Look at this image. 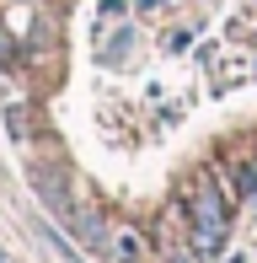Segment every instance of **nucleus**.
Returning <instances> with one entry per match:
<instances>
[{
  "instance_id": "obj_1",
  "label": "nucleus",
  "mask_w": 257,
  "mask_h": 263,
  "mask_svg": "<svg viewBox=\"0 0 257 263\" xmlns=\"http://www.w3.org/2000/svg\"><path fill=\"white\" fill-rule=\"evenodd\" d=\"M188 210H193V226H198V247H204V253H220V242H225V199H220L215 177H198L193 183Z\"/></svg>"
},
{
  "instance_id": "obj_2",
  "label": "nucleus",
  "mask_w": 257,
  "mask_h": 263,
  "mask_svg": "<svg viewBox=\"0 0 257 263\" xmlns=\"http://www.w3.org/2000/svg\"><path fill=\"white\" fill-rule=\"evenodd\" d=\"M236 194H241V199H252V194H257V161L236 172Z\"/></svg>"
},
{
  "instance_id": "obj_3",
  "label": "nucleus",
  "mask_w": 257,
  "mask_h": 263,
  "mask_svg": "<svg viewBox=\"0 0 257 263\" xmlns=\"http://www.w3.org/2000/svg\"><path fill=\"white\" fill-rule=\"evenodd\" d=\"M102 11H123V0H102Z\"/></svg>"
}]
</instances>
